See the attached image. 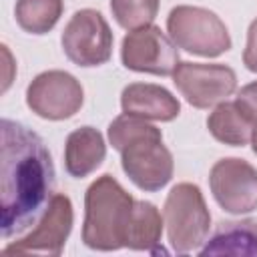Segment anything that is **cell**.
Segmentation results:
<instances>
[{
	"label": "cell",
	"mask_w": 257,
	"mask_h": 257,
	"mask_svg": "<svg viewBox=\"0 0 257 257\" xmlns=\"http://www.w3.org/2000/svg\"><path fill=\"white\" fill-rule=\"evenodd\" d=\"M54 189V165L44 141L24 124L2 118L0 209L2 237L26 233L44 215Z\"/></svg>",
	"instance_id": "1"
},
{
	"label": "cell",
	"mask_w": 257,
	"mask_h": 257,
	"mask_svg": "<svg viewBox=\"0 0 257 257\" xmlns=\"http://www.w3.org/2000/svg\"><path fill=\"white\" fill-rule=\"evenodd\" d=\"M108 141L120 153L126 177L143 191H159L173 179V155L163 135L145 118L120 114L108 124Z\"/></svg>",
	"instance_id": "2"
},
{
	"label": "cell",
	"mask_w": 257,
	"mask_h": 257,
	"mask_svg": "<svg viewBox=\"0 0 257 257\" xmlns=\"http://www.w3.org/2000/svg\"><path fill=\"white\" fill-rule=\"evenodd\" d=\"M135 199L110 175H100L84 195L82 241L96 251H116L126 247L128 225Z\"/></svg>",
	"instance_id": "3"
},
{
	"label": "cell",
	"mask_w": 257,
	"mask_h": 257,
	"mask_svg": "<svg viewBox=\"0 0 257 257\" xmlns=\"http://www.w3.org/2000/svg\"><path fill=\"white\" fill-rule=\"evenodd\" d=\"M163 217L169 243L177 253H191L207 241L211 229V213L197 185H175L167 195Z\"/></svg>",
	"instance_id": "4"
},
{
	"label": "cell",
	"mask_w": 257,
	"mask_h": 257,
	"mask_svg": "<svg viewBox=\"0 0 257 257\" xmlns=\"http://www.w3.org/2000/svg\"><path fill=\"white\" fill-rule=\"evenodd\" d=\"M167 30L171 40L191 54L215 58L231 48L225 22L215 12L201 6H175L167 16Z\"/></svg>",
	"instance_id": "5"
},
{
	"label": "cell",
	"mask_w": 257,
	"mask_h": 257,
	"mask_svg": "<svg viewBox=\"0 0 257 257\" xmlns=\"http://www.w3.org/2000/svg\"><path fill=\"white\" fill-rule=\"evenodd\" d=\"M62 50L76 66H100L112 54V32L98 10L82 8L62 30Z\"/></svg>",
	"instance_id": "6"
},
{
	"label": "cell",
	"mask_w": 257,
	"mask_h": 257,
	"mask_svg": "<svg viewBox=\"0 0 257 257\" xmlns=\"http://www.w3.org/2000/svg\"><path fill=\"white\" fill-rule=\"evenodd\" d=\"M84 100L80 82L64 70H46L34 76L26 88L28 108L46 120H64L74 116Z\"/></svg>",
	"instance_id": "7"
},
{
	"label": "cell",
	"mask_w": 257,
	"mask_h": 257,
	"mask_svg": "<svg viewBox=\"0 0 257 257\" xmlns=\"http://www.w3.org/2000/svg\"><path fill=\"white\" fill-rule=\"evenodd\" d=\"M173 82L191 106L209 108L235 92L237 74L225 64L179 62L173 72Z\"/></svg>",
	"instance_id": "8"
},
{
	"label": "cell",
	"mask_w": 257,
	"mask_h": 257,
	"mask_svg": "<svg viewBox=\"0 0 257 257\" xmlns=\"http://www.w3.org/2000/svg\"><path fill=\"white\" fill-rule=\"evenodd\" d=\"M120 58L128 70L157 76H173L179 64L177 44L155 24L131 30L122 38Z\"/></svg>",
	"instance_id": "9"
},
{
	"label": "cell",
	"mask_w": 257,
	"mask_h": 257,
	"mask_svg": "<svg viewBox=\"0 0 257 257\" xmlns=\"http://www.w3.org/2000/svg\"><path fill=\"white\" fill-rule=\"evenodd\" d=\"M72 203L66 195L56 193L44 215L38 219L36 227L22 235L18 241L6 245L0 255L2 257H16V255H30V253H48V255H60L64 249V243L72 231Z\"/></svg>",
	"instance_id": "10"
},
{
	"label": "cell",
	"mask_w": 257,
	"mask_h": 257,
	"mask_svg": "<svg viewBox=\"0 0 257 257\" xmlns=\"http://www.w3.org/2000/svg\"><path fill=\"white\" fill-rule=\"evenodd\" d=\"M209 187L219 207L231 215L257 209V171L243 159L227 157L217 161L209 173Z\"/></svg>",
	"instance_id": "11"
},
{
	"label": "cell",
	"mask_w": 257,
	"mask_h": 257,
	"mask_svg": "<svg viewBox=\"0 0 257 257\" xmlns=\"http://www.w3.org/2000/svg\"><path fill=\"white\" fill-rule=\"evenodd\" d=\"M122 112L145 118V120H173L181 112L177 96H173L165 86L151 82H133L122 88L120 94Z\"/></svg>",
	"instance_id": "12"
},
{
	"label": "cell",
	"mask_w": 257,
	"mask_h": 257,
	"mask_svg": "<svg viewBox=\"0 0 257 257\" xmlns=\"http://www.w3.org/2000/svg\"><path fill=\"white\" fill-rule=\"evenodd\" d=\"M106 157V145L102 135L92 126H80L66 137L64 167L66 173L82 179L96 171Z\"/></svg>",
	"instance_id": "13"
},
{
	"label": "cell",
	"mask_w": 257,
	"mask_h": 257,
	"mask_svg": "<svg viewBox=\"0 0 257 257\" xmlns=\"http://www.w3.org/2000/svg\"><path fill=\"white\" fill-rule=\"evenodd\" d=\"M201 255H257V219L221 223Z\"/></svg>",
	"instance_id": "14"
},
{
	"label": "cell",
	"mask_w": 257,
	"mask_h": 257,
	"mask_svg": "<svg viewBox=\"0 0 257 257\" xmlns=\"http://www.w3.org/2000/svg\"><path fill=\"white\" fill-rule=\"evenodd\" d=\"M207 128L223 145L243 147L251 141L253 122L241 112L235 102H219L207 118Z\"/></svg>",
	"instance_id": "15"
},
{
	"label": "cell",
	"mask_w": 257,
	"mask_h": 257,
	"mask_svg": "<svg viewBox=\"0 0 257 257\" xmlns=\"http://www.w3.org/2000/svg\"><path fill=\"white\" fill-rule=\"evenodd\" d=\"M161 235H163V219L159 209L149 201H135L133 219L126 235V247L135 251L159 253L163 251V247L159 249Z\"/></svg>",
	"instance_id": "16"
},
{
	"label": "cell",
	"mask_w": 257,
	"mask_h": 257,
	"mask_svg": "<svg viewBox=\"0 0 257 257\" xmlns=\"http://www.w3.org/2000/svg\"><path fill=\"white\" fill-rule=\"evenodd\" d=\"M62 10V0H16L14 16L24 32L46 34L56 26Z\"/></svg>",
	"instance_id": "17"
},
{
	"label": "cell",
	"mask_w": 257,
	"mask_h": 257,
	"mask_svg": "<svg viewBox=\"0 0 257 257\" xmlns=\"http://www.w3.org/2000/svg\"><path fill=\"white\" fill-rule=\"evenodd\" d=\"M110 10L118 26L131 32L153 24L159 12V0H110Z\"/></svg>",
	"instance_id": "18"
},
{
	"label": "cell",
	"mask_w": 257,
	"mask_h": 257,
	"mask_svg": "<svg viewBox=\"0 0 257 257\" xmlns=\"http://www.w3.org/2000/svg\"><path fill=\"white\" fill-rule=\"evenodd\" d=\"M235 104L241 108V112L253 122L257 124V80L245 84L235 98Z\"/></svg>",
	"instance_id": "19"
},
{
	"label": "cell",
	"mask_w": 257,
	"mask_h": 257,
	"mask_svg": "<svg viewBox=\"0 0 257 257\" xmlns=\"http://www.w3.org/2000/svg\"><path fill=\"white\" fill-rule=\"evenodd\" d=\"M243 64L251 72H257V18L249 24V30H247V44H245V52H243Z\"/></svg>",
	"instance_id": "20"
},
{
	"label": "cell",
	"mask_w": 257,
	"mask_h": 257,
	"mask_svg": "<svg viewBox=\"0 0 257 257\" xmlns=\"http://www.w3.org/2000/svg\"><path fill=\"white\" fill-rule=\"evenodd\" d=\"M251 147H253V153L257 155V126H253V133H251Z\"/></svg>",
	"instance_id": "21"
}]
</instances>
